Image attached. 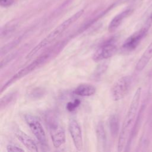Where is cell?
<instances>
[{
  "label": "cell",
  "instance_id": "cell-1",
  "mask_svg": "<svg viewBox=\"0 0 152 152\" xmlns=\"http://www.w3.org/2000/svg\"><path fill=\"white\" fill-rule=\"evenodd\" d=\"M141 93L142 88L138 87L135 91L132 99L119 134L118 144V151L121 152L124 151L127 145L138 114Z\"/></svg>",
  "mask_w": 152,
  "mask_h": 152
},
{
  "label": "cell",
  "instance_id": "cell-2",
  "mask_svg": "<svg viewBox=\"0 0 152 152\" xmlns=\"http://www.w3.org/2000/svg\"><path fill=\"white\" fill-rule=\"evenodd\" d=\"M84 10H81L73 14L69 18L63 21L58 26L55 28L46 37H45L42 41L39 42L34 48H33L30 52L26 56L27 59L31 58L35 55L40 50L49 45V44L53 43L75 21H76L83 14Z\"/></svg>",
  "mask_w": 152,
  "mask_h": 152
},
{
  "label": "cell",
  "instance_id": "cell-3",
  "mask_svg": "<svg viewBox=\"0 0 152 152\" xmlns=\"http://www.w3.org/2000/svg\"><path fill=\"white\" fill-rule=\"evenodd\" d=\"M49 57H50V55L49 53H45V54L40 56L38 58L35 59L33 62H32L31 64H30L27 66L21 69L17 73H16L15 75H14L9 80H8V81L3 86V87L1 88V92H2L8 87L10 86L14 82H15L21 78L22 77L26 76L28 74L30 73L31 71L36 69L39 66H40L41 65L44 64L49 59Z\"/></svg>",
  "mask_w": 152,
  "mask_h": 152
},
{
  "label": "cell",
  "instance_id": "cell-4",
  "mask_svg": "<svg viewBox=\"0 0 152 152\" xmlns=\"http://www.w3.org/2000/svg\"><path fill=\"white\" fill-rule=\"evenodd\" d=\"M131 81L130 76H124L114 83L110 90L111 96L114 101H118L126 95L131 87Z\"/></svg>",
  "mask_w": 152,
  "mask_h": 152
},
{
  "label": "cell",
  "instance_id": "cell-5",
  "mask_svg": "<svg viewBox=\"0 0 152 152\" xmlns=\"http://www.w3.org/2000/svg\"><path fill=\"white\" fill-rule=\"evenodd\" d=\"M24 119L39 142L43 145H46L47 140L45 132L38 118L32 115L27 114L24 116Z\"/></svg>",
  "mask_w": 152,
  "mask_h": 152
},
{
  "label": "cell",
  "instance_id": "cell-6",
  "mask_svg": "<svg viewBox=\"0 0 152 152\" xmlns=\"http://www.w3.org/2000/svg\"><path fill=\"white\" fill-rule=\"evenodd\" d=\"M49 129L50 137L55 147H59L65 141V134L63 128L54 119L49 121Z\"/></svg>",
  "mask_w": 152,
  "mask_h": 152
},
{
  "label": "cell",
  "instance_id": "cell-7",
  "mask_svg": "<svg viewBox=\"0 0 152 152\" xmlns=\"http://www.w3.org/2000/svg\"><path fill=\"white\" fill-rule=\"evenodd\" d=\"M116 50V45L113 42H107L95 51L92 57L93 60L95 62H99L109 58L115 53Z\"/></svg>",
  "mask_w": 152,
  "mask_h": 152
},
{
  "label": "cell",
  "instance_id": "cell-8",
  "mask_svg": "<svg viewBox=\"0 0 152 152\" xmlns=\"http://www.w3.org/2000/svg\"><path fill=\"white\" fill-rule=\"evenodd\" d=\"M68 130L73 141L75 147L81 150L83 147V141L81 127L74 119H70L68 122Z\"/></svg>",
  "mask_w": 152,
  "mask_h": 152
},
{
  "label": "cell",
  "instance_id": "cell-9",
  "mask_svg": "<svg viewBox=\"0 0 152 152\" xmlns=\"http://www.w3.org/2000/svg\"><path fill=\"white\" fill-rule=\"evenodd\" d=\"M148 30L146 28L143 27L139 31L134 33L125 40L122 46V49L126 51H131L135 49L142 38L145 36Z\"/></svg>",
  "mask_w": 152,
  "mask_h": 152
},
{
  "label": "cell",
  "instance_id": "cell-10",
  "mask_svg": "<svg viewBox=\"0 0 152 152\" xmlns=\"http://www.w3.org/2000/svg\"><path fill=\"white\" fill-rule=\"evenodd\" d=\"M15 136L17 139L29 150L31 151H37V147L34 141L28 137L26 133L24 132L17 130L15 133Z\"/></svg>",
  "mask_w": 152,
  "mask_h": 152
},
{
  "label": "cell",
  "instance_id": "cell-11",
  "mask_svg": "<svg viewBox=\"0 0 152 152\" xmlns=\"http://www.w3.org/2000/svg\"><path fill=\"white\" fill-rule=\"evenodd\" d=\"M152 58V41L138 61L135 69L138 71L143 70Z\"/></svg>",
  "mask_w": 152,
  "mask_h": 152
},
{
  "label": "cell",
  "instance_id": "cell-12",
  "mask_svg": "<svg viewBox=\"0 0 152 152\" xmlns=\"http://www.w3.org/2000/svg\"><path fill=\"white\" fill-rule=\"evenodd\" d=\"M132 10L131 9H127L124 11L120 12L116 15L111 20L108 26V30L109 32H113L115 31L118 27L121 25L122 21L131 13Z\"/></svg>",
  "mask_w": 152,
  "mask_h": 152
},
{
  "label": "cell",
  "instance_id": "cell-13",
  "mask_svg": "<svg viewBox=\"0 0 152 152\" xmlns=\"http://www.w3.org/2000/svg\"><path fill=\"white\" fill-rule=\"evenodd\" d=\"M96 91V87L90 84H81L78 86L74 91V93L80 96H91Z\"/></svg>",
  "mask_w": 152,
  "mask_h": 152
},
{
  "label": "cell",
  "instance_id": "cell-14",
  "mask_svg": "<svg viewBox=\"0 0 152 152\" xmlns=\"http://www.w3.org/2000/svg\"><path fill=\"white\" fill-rule=\"evenodd\" d=\"M96 131L98 147L99 148L103 150L106 147V133H105L103 124L101 123H99L96 126Z\"/></svg>",
  "mask_w": 152,
  "mask_h": 152
},
{
  "label": "cell",
  "instance_id": "cell-15",
  "mask_svg": "<svg viewBox=\"0 0 152 152\" xmlns=\"http://www.w3.org/2000/svg\"><path fill=\"white\" fill-rule=\"evenodd\" d=\"M109 126L110 133L112 136H116L118 132L119 122L118 118L116 115H112L110 116L109 120Z\"/></svg>",
  "mask_w": 152,
  "mask_h": 152
},
{
  "label": "cell",
  "instance_id": "cell-16",
  "mask_svg": "<svg viewBox=\"0 0 152 152\" xmlns=\"http://www.w3.org/2000/svg\"><path fill=\"white\" fill-rule=\"evenodd\" d=\"M20 42V38H18V39H16L15 40L11 42L10 43H8L7 45H6L5 46H4L3 48H1V53L2 54L8 52L11 49L14 48V46H15Z\"/></svg>",
  "mask_w": 152,
  "mask_h": 152
},
{
  "label": "cell",
  "instance_id": "cell-17",
  "mask_svg": "<svg viewBox=\"0 0 152 152\" xmlns=\"http://www.w3.org/2000/svg\"><path fill=\"white\" fill-rule=\"evenodd\" d=\"M80 101L78 99H75L72 102L68 103L66 105V109L70 112L74 111L75 110V109L77 108V107L80 105Z\"/></svg>",
  "mask_w": 152,
  "mask_h": 152
},
{
  "label": "cell",
  "instance_id": "cell-18",
  "mask_svg": "<svg viewBox=\"0 0 152 152\" xmlns=\"http://www.w3.org/2000/svg\"><path fill=\"white\" fill-rule=\"evenodd\" d=\"M14 94H10L3 97L1 100V108H2L4 105H6V104L11 101L14 98Z\"/></svg>",
  "mask_w": 152,
  "mask_h": 152
},
{
  "label": "cell",
  "instance_id": "cell-19",
  "mask_svg": "<svg viewBox=\"0 0 152 152\" xmlns=\"http://www.w3.org/2000/svg\"><path fill=\"white\" fill-rule=\"evenodd\" d=\"M7 150L8 151H23L24 150L21 148L20 147H18L16 145H8L7 146Z\"/></svg>",
  "mask_w": 152,
  "mask_h": 152
},
{
  "label": "cell",
  "instance_id": "cell-20",
  "mask_svg": "<svg viewBox=\"0 0 152 152\" xmlns=\"http://www.w3.org/2000/svg\"><path fill=\"white\" fill-rule=\"evenodd\" d=\"M14 0H0V5L1 7H8L12 4Z\"/></svg>",
  "mask_w": 152,
  "mask_h": 152
},
{
  "label": "cell",
  "instance_id": "cell-21",
  "mask_svg": "<svg viewBox=\"0 0 152 152\" xmlns=\"http://www.w3.org/2000/svg\"><path fill=\"white\" fill-rule=\"evenodd\" d=\"M151 26H152V13L151 14V15L149 16L148 18L147 19L144 27L148 30V28H149Z\"/></svg>",
  "mask_w": 152,
  "mask_h": 152
}]
</instances>
